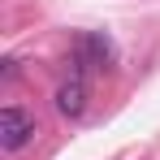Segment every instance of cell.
Masks as SVG:
<instances>
[{
  "label": "cell",
  "instance_id": "obj_3",
  "mask_svg": "<svg viewBox=\"0 0 160 160\" xmlns=\"http://www.w3.org/2000/svg\"><path fill=\"white\" fill-rule=\"evenodd\" d=\"M108 61H112V43H108V35H100V30L78 35V65H100V69H104Z\"/></svg>",
  "mask_w": 160,
  "mask_h": 160
},
{
  "label": "cell",
  "instance_id": "obj_1",
  "mask_svg": "<svg viewBox=\"0 0 160 160\" xmlns=\"http://www.w3.org/2000/svg\"><path fill=\"white\" fill-rule=\"evenodd\" d=\"M30 134H35V117H30L26 108H18V104L0 108V147H4V152L26 147Z\"/></svg>",
  "mask_w": 160,
  "mask_h": 160
},
{
  "label": "cell",
  "instance_id": "obj_2",
  "mask_svg": "<svg viewBox=\"0 0 160 160\" xmlns=\"http://www.w3.org/2000/svg\"><path fill=\"white\" fill-rule=\"evenodd\" d=\"M56 112L61 117H82L87 112V82H82V74H74L69 82L56 87Z\"/></svg>",
  "mask_w": 160,
  "mask_h": 160
}]
</instances>
